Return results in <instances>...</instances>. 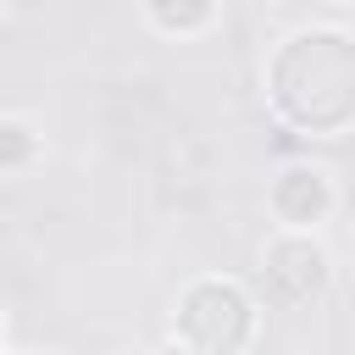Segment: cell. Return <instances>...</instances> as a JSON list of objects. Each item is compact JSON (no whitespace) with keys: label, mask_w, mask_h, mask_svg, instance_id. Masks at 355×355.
<instances>
[{"label":"cell","mask_w":355,"mask_h":355,"mask_svg":"<svg viewBox=\"0 0 355 355\" xmlns=\"http://www.w3.org/2000/svg\"><path fill=\"white\" fill-rule=\"evenodd\" d=\"M272 111L311 139H338L355 128V33L300 28L266 61Z\"/></svg>","instance_id":"6da1fadb"},{"label":"cell","mask_w":355,"mask_h":355,"mask_svg":"<svg viewBox=\"0 0 355 355\" xmlns=\"http://www.w3.org/2000/svg\"><path fill=\"white\" fill-rule=\"evenodd\" d=\"M255 327H261V305L239 277H194L172 305V344L194 355L250 349Z\"/></svg>","instance_id":"7a4b0ae2"},{"label":"cell","mask_w":355,"mask_h":355,"mask_svg":"<svg viewBox=\"0 0 355 355\" xmlns=\"http://www.w3.org/2000/svg\"><path fill=\"white\" fill-rule=\"evenodd\" d=\"M333 283V255L311 227H277L261 250L255 288L272 311H311Z\"/></svg>","instance_id":"3957f363"},{"label":"cell","mask_w":355,"mask_h":355,"mask_svg":"<svg viewBox=\"0 0 355 355\" xmlns=\"http://www.w3.org/2000/svg\"><path fill=\"white\" fill-rule=\"evenodd\" d=\"M266 205H272V216H277V227H322L327 216H333V205H338V189H333V178L322 172V166H311V161H294V166H283L277 178H272V189H266Z\"/></svg>","instance_id":"277c9868"},{"label":"cell","mask_w":355,"mask_h":355,"mask_svg":"<svg viewBox=\"0 0 355 355\" xmlns=\"http://www.w3.org/2000/svg\"><path fill=\"white\" fill-rule=\"evenodd\" d=\"M139 6H144V22L166 39H194L222 11V0H139Z\"/></svg>","instance_id":"5b68a950"},{"label":"cell","mask_w":355,"mask_h":355,"mask_svg":"<svg viewBox=\"0 0 355 355\" xmlns=\"http://www.w3.org/2000/svg\"><path fill=\"white\" fill-rule=\"evenodd\" d=\"M44 155V133L28 116H0V178H22L33 172Z\"/></svg>","instance_id":"8992f818"},{"label":"cell","mask_w":355,"mask_h":355,"mask_svg":"<svg viewBox=\"0 0 355 355\" xmlns=\"http://www.w3.org/2000/svg\"><path fill=\"white\" fill-rule=\"evenodd\" d=\"M344 6H355V0H344Z\"/></svg>","instance_id":"52a82bcc"},{"label":"cell","mask_w":355,"mask_h":355,"mask_svg":"<svg viewBox=\"0 0 355 355\" xmlns=\"http://www.w3.org/2000/svg\"><path fill=\"white\" fill-rule=\"evenodd\" d=\"M0 338H6V327H0Z\"/></svg>","instance_id":"ba28073f"}]
</instances>
